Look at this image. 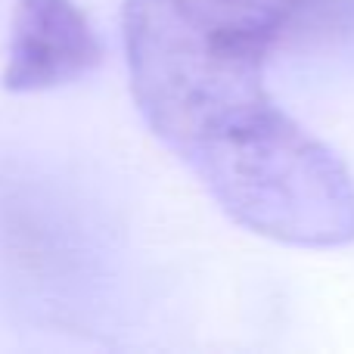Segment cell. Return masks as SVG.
Segmentation results:
<instances>
[{"mask_svg": "<svg viewBox=\"0 0 354 354\" xmlns=\"http://www.w3.org/2000/svg\"><path fill=\"white\" fill-rule=\"evenodd\" d=\"M320 0H124V53L143 122L199 183L286 112L270 50Z\"/></svg>", "mask_w": 354, "mask_h": 354, "instance_id": "6da1fadb", "label": "cell"}, {"mask_svg": "<svg viewBox=\"0 0 354 354\" xmlns=\"http://www.w3.org/2000/svg\"><path fill=\"white\" fill-rule=\"evenodd\" d=\"M100 59V37L72 0H16L3 66L6 91H53L84 78Z\"/></svg>", "mask_w": 354, "mask_h": 354, "instance_id": "7a4b0ae2", "label": "cell"}]
</instances>
